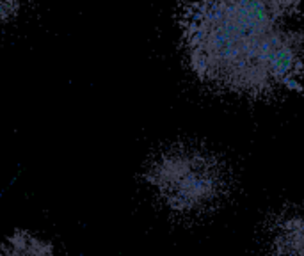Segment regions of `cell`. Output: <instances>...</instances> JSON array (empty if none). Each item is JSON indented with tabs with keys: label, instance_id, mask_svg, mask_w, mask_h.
Listing matches in <instances>:
<instances>
[{
	"label": "cell",
	"instance_id": "obj_1",
	"mask_svg": "<svg viewBox=\"0 0 304 256\" xmlns=\"http://www.w3.org/2000/svg\"><path fill=\"white\" fill-rule=\"evenodd\" d=\"M182 52L204 87L265 100L304 89V4L201 2L185 5Z\"/></svg>",
	"mask_w": 304,
	"mask_h": 256
},
{
	"label": "cell",
	"instance_id": "obj_5",
	"mask_svg": "<svg viewBox=\"0 0 304 256\" xmlns=\"http://www.w3.org/2000/svg\"><path fill=\"white\" fill-rule=\"evenodd\" d=\"M22 4L18 2H0V23L13 22L14 18L20 16Z\"/></svg>",
	"mask_w": 304,
	"mask_h": 256
},
{
	"label": "cell",
	"instance_id": "obj_3",
	"mask_svg": "<svg viewBox=\"0 0 304 256\" xmlns=\"http://www.w3.org/2000/svg\"><path fill=\"white\" fill-rule=\"evenodd\" d=\"M263 256H304V210L278 213L267 226Z\"/></svg>",
	"mask_w": 304,
	"mask_h": 256
},
{
	"label": "cell",
	"instance_id": "obj_2",
	"mask_svg": "<svg viewBox=\"0 0 304 256\" xmlns=\"http://www.w3.org/2000/svg\"><path fill=\"white\" fill-rule=\"evenodd\" d=\"M143 180L165 210L182 217L215 212L231 192L226 162L196 143H173L158 150L144 165Z\"/></svg>",
	"mask_w": 304,
	"mask_h": 256
},
{
	"label": "cell",
	"instance_id": "obj_4",
	"mask_svg": "<svg viewBox=\"0 0 304 256\" xmlns=\"http://www.w3.org/2000/svg\"><path fill=\"white\" fill-rule=\"evenodd\" d=\"M0 256H59L55 244L43 235L16 228L0 240Z\"/></svg>",
	"mask_w": 304,
	"mask_h": 256
}]
</instances>
